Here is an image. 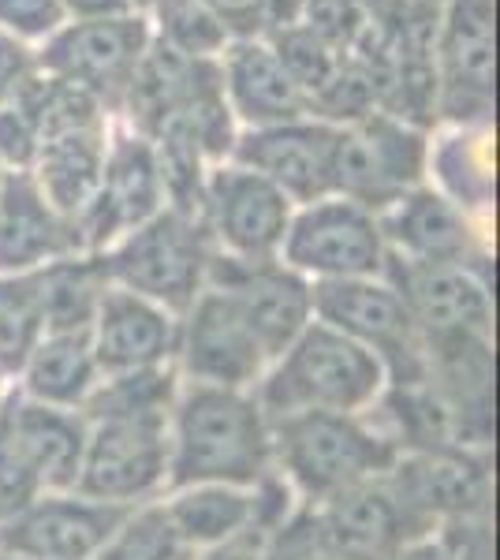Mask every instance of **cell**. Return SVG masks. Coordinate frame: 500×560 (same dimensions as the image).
<instances>
[{"label": "cell", "mask_w": 500, "mask_h": 560, "mask_svg": "<svg viewBox=\"0 0 500 560\" xmlns=\"http://www.w3.org/2000/svg\"><path fill=\"white\" fill-rule=\"evenodd\" d=\"M272 475V422L254 388L179 382L168 415V486H258Z\"/></svg>", "instance_id": "cell-1"}, {"label": "cell", "mask_w": 500, "mask_h": 560, "mask_svg": "<svg viewBox=\"0 0 500 560\" xmlns=\"http://www.w3.org/2000/svg\"><path fill=\"white\" fill-rule=\"evenodd\" d=\"M385 385V370L370 351L314 318L266 366L254 396L277 422L288 415H362L381 400Z\"/></svg>", "instance_id": "cell-2"}, {"label": "cell", "mask_w": 500, "mask_h": 560, "mask_svg": "<svg viewBox=\"0 0 500 560\" xmlns=\"http://www.w3.org/2000/svg\"><path fill=\"white\" fill-rule=\"evenodd\" d=\"M396 445L370 411L288 415L272 422V475L299 504H322L362 482L388 475Z\"/></svg>", "instance_id": "cell-3"}, {"label": "cell", "mask_w": 500, "mask_h": 560, "mask_svg": "<svg viewBox=\"0 0 500 560\" xmlns=\"http://www.w3.org/2000/svg\"><path fill=\"white\" fill-rule=\"evenodd\" d=\"M213 258L217 247L198 210L172 202L102 250L108 284L165 306L176 318L206 292Z\"/></svg>", "instance_id": "cell-4"}, {"label": "cell", "mask_w": 500, "mask_h": 560, "mask_svg": "<svg viewBox=\"0 0 500 560\" xmlns=\"http://www.w3.org/2000/svg\"><path fill=\"white\" fill-rule=\"evenodd\" d=\"M385 482L422 538H438L452 523L493 516V453L463 445L415 448L396 456Z\"/></svg>", "instance_id": "cell-5"}, {"label": "cell", "mask_w": 500, "mask_h": 560, "mask_svg": "<svg viewBox=\"0 0 500 560\" xmlns=\"http://www.w3.org/2000/svg\"><path fill=\"white\" fill-rule=\"evenodd\" d=\"M426 150L430 131L370 113L336 131L333 195L359 202L370 213H385L407 191L426 184Z\"/></svg>", "instance_id": "cell-6"}, {"label": "cell", "mask_w": 500, "mask_h": 560, "mask_svg": "<svg viewBox=\"0 0 500 560\" xmlns=\"http://www.w3.org/2000/svg\"><path fill=\"white\" fill-rule=\"evenodd\" d=\"M314 318L348 337L377 359L388 385H418L426 370V345L404 300L385 277L311 284Z\"/></svg>", "instance_id": "cell-7"}, {"label": "cell", "mask_w": 500, "mask_h": 560, "mask_svg": "<svg viewBox=\"0 0 500 560\" xmlns=\"http://www.w3.org/2000/svg\"><path fill=\"white\" fill-rule=\"evenodd\" d=\"M438 113L456 128H489L497 90V8L493 0H449L433 26Z\"/></svg>", "instance_id": "cell-8"}, {"label": "cell", "mask_w": 500, "mask_h": 560, "mask_svg": "<svg viewBox=\"0 0 500 560\" xmlns=\"http://www.w3.org/2000/svg\"><path fill=\"white\" fill-rule=\"evenodd\" d=\"M280 261L306 284H329V280L385 277L388 247L377 213L329 195L295 206L288 236L280 243Z\"/></svg>", "instance_id": "cell-9"}, {"label": "cell", "mask_w": 500, "mask_h": 560, "mask_svg": "<svg viewBox=\"0 0 500 560\" xmlns=\"http://www.w3.org/2000/svg\"><path fill=\"white\" fill-rule=\"evenodd\" d=\"M150 42V20L139 12L113 20H71L45 38L42 52H34V68L90 90L105 113H120Z\"/></svg>", "instance_id": "cell-10"}, {"label": "cell", "mask_w": 500, "mask_h": 560, "mask_svg": "<svg viewBox=\"0 0 500 560\" xmlns=\"http://www.w3.org/2000/svg\"><path fill=\"white\" fill-rule=\"evenodd\" d=\"M195 210L221 258L277 261L295 206L269 179L229 158L206 168Z\"/></svg>", "instance_id": "cell-11"}, {"label": "cell", "mask_w": 500, "mask_h": 560, "mask_svg": "<svg viewBox=\"0 0 500 560\" xmlns=\"http://www.w3.org/2000/svg\"><path fill=\"white\" fill-rule=\"evenodd\" d=\"M168 202V179L158 147L131 128L108 131L97 191L75 221L79 247L83 255H102L116 240H124L127 232L165 210Z\"/></svg>", "instance_id": "cell-12"}, {"label": "cell", "mask_w": 500, "mask_h": 560, "mask_svg": "<svg viewBox=\"0 0 500 560\" xmlns=\"http://www.w3.org/2000/svg\"><path fill=\"white\" fill-rule=\"evenodd\" d=\"M75 490L94 501L135 509L168 490V422L94 419L86 422Z\"/></svg>", "instance_id": "cell-13"}, {"label": "cell", "mask_w": 500, "mask_h": 560, "mask_svg": "<svg viewBox=\"0 0 500 560\" xmlns=\"http://www.w3.org/2000/svg\"><path fill=\"white\" fill-rule=\"evenodd\" d=\"M385 280L399 292L422 345L493 337V273L470 266L388 258Z\"/></svg>", "instance_id": "cell-14"}, {"label": "cell", "mask_w": 500, "mask_h": 560, "mask_svg": "<svg viewBox=\"0 0 500 560\" xmlns=\"http://www.w3.org/2000/svg\"><path fill=\"white\" fill-rule=\"evenodd\" d=\"M269 366L266 348L247 329V322L235 314V306L217 288L206 292L179 314L176 355L172 370L187 385L213 388H258Z\"/></svg>", "instance_id": "cell-15"}, {"label": "cell", "mask_w": 500, "mask_h": 560, "mask_svg": "<svg viewBox=\"0 0 500 560\" xmlns=\"http://www.w3.org/2000/svg\"><path fill=\"white\" fill-rule=\"evenodd\" d=\"M426 393L438 400L452 441L493 453L497 445V348L493 337L426 345Z\"/></svg>", "instance_id": "cell-16"}, {"label": "cell", "mask_w": 500, "mask_h": 560, "mask_svg": "<svg viewBox=\"0 0 500 560\" xmlns=\"http://www.w3.org/2000/svg\"><path fill=\"white\" fill-rule=\"evenodd\" d=\"M388 258L396 261H438V266H470L493 273L486 224L433 191L430 184L407 191L399 202L377 213Z\"/></svg>", "instance_id": "cell-17"}, {"label": "cell", "mask_w": 500, "mask_h": 560, "mask_svg": "<svg viewBox=\"0 0 500 560\" xmlns=\"http://www.w3.org/2000/svg\"><path fill=\"white\" fill-rule=\"evenodd\" d=\"M209 288H217L235 306V314L247 322V329L266 348L269 363L314 322L311 284L292 273L280 258L235 261L217 255L213 269H209Z\"/></svg>", "instance_id": "cell-18"}, {"label": "cell", "mask_w": 500, "mask_h": 560, "mask_svg": "<svg viewBox=\"0 0 500 560\" xmlns=\"http://www.w3.org/2000/svg\"><path fill=\"white\" fill-rule=\"evenodd\" d=\"M336 131L340 128L311 120V116L277 124V128L235 131L229 158L269 179L280 195L292 198V206H306L333 195Z\"/></svg>", "instance_id": "cell-19"}, {"label": "cell", "mask_w": 500, "mask_h": 560, "mask_svg": "<svg viewBox=\"0 0 500 560\" xmlns=\"http://www.w3.org/2000/svg\"><path fill=\"white\" fill-rule=\"evenodd\" d=\"M124 512L79 490H49L0 527V541L15 560H94Z\"/></svg>", "instance_id": "cell-20"}, {"label": "cell", "mask_w": 500, "mask_h": 560, "mask_svg": "<svg viewBox=\"0 0 500 560\" xmlns=\"http://www.w3.org/2000/svg\"><path fill=\"white\" fill-rule=\"evenodd\" d=\"M86 445L83 411H63L26 400L12 388L0 408V448L23 464V471L49 490H75L79 464Z\"/></svg>", "instance_id": "cell-21"}, {"label": "cell", "mask_w": 500, "mask_h": 560, "mask_svg": "<svg viewBox=\"0 0 500 560\" xmlns=\"http://www.w3.org/2000/svg\"><path fill=\"white\" fill-rule=\"evenodd\" d=\"M306 509L314 512L322 535L344 560H396L418 541H430L418 535L407 512L399 509L385 475Z\"/></svg>", "instance_id": "cell-22"}, {"label": "cell", "mask_w": 500, "mask_h": 560, "mask_svg": "<svg viewBox=\"0 0 500 560\" xmlns=\"http://www.w3.org/2000/svg\"><path fill=\"white\" fill-rule=\"evenodd\" d=\"M176 332L179 318L172 311L108 284L105 300L90 322V345H94L102 377L131 374V370L172 366Z\"/></svg>", "instance_id": "cell-23"}, {"label": "cell", "mask_w": 500, "mask_h": 560, "mask_svg": "<svg viewBox=\"0 0 500 560\" xmlns=\"http://www.w3.org/2000/svg\"><path fill=\"white\" fill-rule=\"evenodd\" d=\"M68 255H83L75 224L45 202L31 176L8 173L0 184V277L38 273Z\"/></svg>", "instance_id": "cell-24"}, {"label": "cell", "mask_w": 500, "mask_h": 560, "mask_svg": "<svg viewBox=\"0 0 500 560\" xmlns=\"http://www.w3.org/2000/svg\"><path fill=\"white\" fill-rule=\"evenodd\" d=\"M221 83L232 120H240L243 131L277 128V124H292L306 116L303 90L295 86V79L284 71L266 38L232 42L224 49Z\"/></svg>", "instance_id": "cell-25"}, {"label": "cell", "mask_w": 500, "mask_h": 560, "mask_svg": "<svg viewBox=\"0 0 500 560\" xmlns=\"http://www.w3.org/2000/svg\"><path fill=\"white\" fill-rule=\"evenodd\" d=\"M97 382H102V366L90 345V329H45V337L15 370L12 388L49 408L83 411Z\"/></svg>", "instance_id": "cell-26"}, {"label": "cell", "mask_w": 500, "mask_h": 560, "mask_svg": "<svg viewBox=\"0 0 500 560\" xmlns=\"http://www.w3.org/2000/svg\"><path fill=\"white\" fill-rule=\"evenodd\" d=\"M269 482V478H266ZM266 482L258 486H221V482H195V486H168L161 493L168 520L187 538L195 553L221 546L243 527H251L266 509Z\"/></svg>", "instance_id": "cell-27"}, {"label": "cell", "mask_w": 500, "mask_h": 560, "mask_svg": "<svg viewBox=\"0 0 500 560\" xmlns=\"http://www.w3.org/2000/svg\"><path fill=\"white\" fill-rule=\"evenodd\" d=\"M426 184L449 198L456 210L489 221L497 198V168L489 128H456L441 139H430L426 150Z\"/></svg>", "instance_id": "cell-28"}, {"label": "cell", "mask_w": 500, "mask_h": 560, "mask_svg": "<svg viewBox=\"0 0 500 560\" xmlns=\"http://www.w3.org/2000/svg\"><path fill=\"white\" fill-rule=\"evenodd\" d=\"M105 147H108V128L63 135V139L45 142L38 150L34 168L26 173L34 179V187L42 191L45 202L60 217H68L71 224L83 217L90 198L97 191V179H102V165H105Z\"/></svg>", "instance_id": "cell-29"}, {"label": "cell", "mask_w": 500, "mask_h": 560, "mask_svg": "<svg viewBox=\"0 0 500 560\" xmlns=\"http://www.w3.org/2000/svg\"><path fill=\"white\" fill-rule=\"evenodd\" d=\"M26 120L38 131V142L63 139V135H79V131H97L108 128V113L90 90L68 83V79L45 75L34 68L31 75L15 86V94L8 97Z\"/></svg>", "instance_id": "cell-30"}, {"label": "cell", "mask_w": 500, "mask_h": 560, "mask_svg": "<svg viewBox=\"0 0 500 560\" xmlns=\"http://www.w3.org/2000/svg\"><path fill=\"white\" fill-rule=\"evenodd\" d=\"M45 329H90L108 292L102 255H68L38 269Z\"/></svg>", "instance_id": "cell-31"}, {"label": "cell", "mask_w": 500, "mask_h": 560, "mask_svg": "<svg viewBox=\"0 0 500 560\" xmlns=\"http://www.w3.org/2000/svg\"><path fill=\"white\" fill-rule=\"evenodd\" d=\"M179 393V374L172 366L131 370V374H105L94 396L86 400L83 419H142L168 422Z\"/></svg>", "instance_id": "cell-32"}, {"label": "cell", "mask_w": 500, "mask_h": 560, "mask_svg": "<svg viewBox=\"0 0 500 560\" xmlns=\"http://www.w3.org/2000/svg\"><path fill=\"white\" fill-rule=\"evenodd\" d=\"M198 553L187 546V538L168 520L165 504L147 501L124 512L120 527L102 546L94 560H195Z\"/></svg>", "instance_id": "cell-33"}, {"label": "cell", "mask_w": 500, "mask_h": 560, "mask_svg": "<svg viewBox=\"0 0 500 560\" xmlns=\"http://www.w3.org/2000/svg\"><path fill=\"white\" fill-rule=\"evenodd\" d=\"M45 337V306L38 273L0 277V374L12 382L23 359Z\"/></svg>", "instance_id": "cell-34"}, {"label": "cell", "mask_w": 500, "mask_h": 560, "mask_svg": "<svg viewBox=\"0 0 500 560\" xmlns=\"http://www.w3.org/2000/svg\"><path fill=\"white\" fill-rule=\"evenodd\" d=\"M269 45L288 75L295 79V86L303 90L306 108H311V97L317 90L329 86V79L340 71L344 60H348L344 52H336L329 42H322L311 26H303L299 20L284 26H269Z\"/></svg>", "instance_id": "cell-35"}, {"label": "cell", "mask_w": 500, "mask_h": 560, "mask_svg": "<svg viewBox=\"0 0 500 560\" xmlns=\"http://www.w3.org/2000/svg\"><path fill=\"white\" fill-rule=\"evenodd\" d=\"M158 20V42L168 45L172 52L190 60H213L217 52L229 49V34L224 26L209 15L202 0H165L153 8Z\"/></svg>", "instance_id": "cell-36"}, {"label": "cell", "mask_w": 500, "mask_h": 560, "mask_svg": "<svg viewBox=\"0 0 500 560\" xmlns=\"http://www.w3.org/2000/svg\"><path fill=\"white\" fill-rule=\"evenodd\" d=\"M266 560H344V557L336 553L329 546V538L322 535L314 512L306 509V504H299L292 516L272 530Z\"/></svg>", "instance_id": "cell-37"}, {"label": "cell", "mask_w": 500, "mask_h": 560, "mask_svg": "<svg viewBox=\"0 0 500 560\" xmlns=\"http://www.w3.org/2000/svg\"><path fill=\"white\" fill-rule=\"evenodd\" d=\"M63 4L60 0H0V31L20 42L49 38L63 26Z\"/></svg>", "instance_id": "cell-38"}, {"label": "cell", "mask_w": 500, "mask_h": 560, "mask_svg": "<svg viewBox=\"0 0 500 560\" xmlns=\"http://www.w3.org/2000/svg\"><path fill=\"white\" fill-rule=\"evenodd\" d=\"M38 131L12 102L0 105V168L4 173H31L38 161Z\"/></svg>", "instance_id": "cell-39"}, {"label": "cell", "mask_w": 500, "mask_h": 560, "mask_svg": "<svg viewBox=\"0 0 500 560\" xmlns=\"http://www.w3.org/2000/svg\"><path fill=\"white\" fill-rule=\"evenodd\" d=\"M433 541H438L441 560H497L493 516L452 523V527H444Z\"/></svg>", "instance_id": "cell-40"}, {"label": "cell", "mask_w": 500, "mask_h": 560, "mask_svg": "<svg viewBox=\"0 0 500 560\" xmlns=\"http://www.w3.org/2000/svg\"><path fill=\"white\" fill-rule=\"evenodd\" d=\"M217 23L224 26L229 42H247L261 38L272 26L269 0H202Z\"/></svg>", "instance_id": "cell-41"}, {"label": "cell", "mask_w": 500, "mask_h": 560, "mask_svg": "<svg viewBox=\"0 0 500 560\" xmlns=\"http://www.w3.org/2000/svg\"><path fill=\"white\" fill-rule=\"evenodd\" d=\"M42 493V486L23 471V464L12 453L0 448V527L8 520H15L34 497Z\"/></svg>", "instance_id": "cell-42"}, {"label": "cell", "mask_w": 500, "mask_h": 560, "mask_svg": "<svg viewBox=\"0 0 500 560\" xmlns=\"http://www.w3.org/2000/svg\"><path fill=\"white\" fill-rule=\"evenodd\" d=\"M31 71H34V52L26 49V42L0 31V105L15 94V86H20Z\"/></svg>", "instance_id": "cell-43"}, {"label": "cell", "mask_w": 500, "mask_h": 560, "mask_svg": "<svg viewBox=\"0 0 500 560\" xmlns=\"http://www.w3.org/2000/svg\"><path fill=\"white\" fill-rule=\"evenodd\" d=\"M63 15L71 20H113V15H131V0H60Z\"/></svg>", "instance_id": "cell-44"}, {"label": "cell", "mask_w": 500, "mask_h": 560, "mask_svg": "<svg viewBox=\"0 0 500 560\" xmlns=\"http://www.w3.org/2000/svg\"><path fill=\"white\" fill-rule=\"evenodd\" d=\"M306 0H269V12H272V26H284L295 23L299 12H303Z\"/></svg>", "instance_id": "cell-45"}, {"label": "cell", "mask_w": 500, "mask_h": 560, "mask_svg": "<svg viewBox=\"0 0 500 560\" xmlns=\"http://www.w3.org/2000/svg\"><path fill=\"white\" fill-rule=\"evenodd\" d=\"M396 560H441L438 557V541H418V546H411L407 549V553H399Z\"/></svg>", "instance_id": "cell-46"}, {"label": "cell", "mask_w": 500, "mask_h": 560, "mask_svg": "<svg viewBox=\"0 0 500 560\" xmlns=\"http://www.w3.org/2000/svg\"><path fill=\"white\" fill-rule=\"evenodd\" d=\"M158 4H165V0H131V8H135V12H153V8H158Z\"/></svg>", "instance_id": "cell-47"}, {"label": "cell", "mask_w": 500, "mask_h": 560, "mask_svg": "<svg viewBox=\"0 0 500 560\" xmlns=\"http://www.w3.org/2000/svg\"><path fill=\"white\" fill-rule=\"evenodd\" d=\"M8 393H12V382H8V377H4V374H0V408H4Z\"/></svg>", "instance_id": "cell-48"}, {"label": "cell", "mask_w": 500, "mask_h": 560, "mask_svg": "<svg viewBox=\"0 0 500 560\" xmlns=\"http://www.w3.org/2000/svg\"><path fill=\"white\" fill-rule=\"evenodd\" d=\"M0 560H15L12 553H8V546H4V541H0Z\"/></svg>", "instance_id": "cell-49"}, {"label": "cell", "mask_w": 500, "mask_h": 560, "mask_svg": "<svg viewBox=\"0 0 500 560\" xmlns=\"http://www.w3.org/2000/svg\"><path fill=\"white\" fill-rule=\"evenodd\" d=\"M4 176H8V173H4V168H0V184H4Z\"/></svg>", "instance_id": "cell-50"}]
</instances>
